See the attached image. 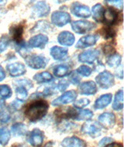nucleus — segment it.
<instances>
[{
    "instance_id": "36",
    "label": "nucleus",
    "mask_w": 124,
    "mask_h": 147,
    "mask_svg": "<svg viewBox=\"0 0 124 147\" xmlns=\"http://www.w3.org/2000/svg\"><path fill=\"white\" fill-rule=\"evenodd\" d=\"M90 103V101L87 98H81L79 100H77L74 103V106L77 109H83L87 105H89Z\"/></svg>"
},
{
    "instance_id": "30",
    "label": "nucleus",
    "mask_w": 124,
    "mask_h": 147,
    "mask_svg": "<svg viewBox=\"0 0 124 147\" xmlns=\"http://www.w3.org/2000/svg\"><path fill=\"white\" fill-rule=\"evenodd\" d=\"M92 117H93V112L89 109H84V110H81L78 113L75 119L78 121H88L91 119Z\"/></svg>"
},
{
    "instance_id": "32",
    "label": "nucleus",
    "mask_w": 124,
    "mask_h": 147,
    "mask_svg": "<svg viewBox=\"0 0 124 147\" xmlns=\"http://www.w3.org/2000/svg\"><path fill=\"white\" fill-rule=\"evenodd\" d=\"M122 61V57L119 54H112L111 57L108 59L107 61V64L109 65L110 67H117L120 64Z\"/></svg>"
},
{
    "instance_id": "24",
    "label": "nucleus",
    "mask_w": 124,
    "mask_h": 147,
    "mask_svg": "<svg viewBox=\"0 0 124 147\" xmlns=\"http://www.w3.org/2000/svg\"><path fill=\"white\" fill-rule=\"evenodd\" d=\"M33 80L38 83V84H42V83H47L53 80V76L51 75L49 72H42L35 74L33 76Z\"/></svg>"
},
{
    "instance_id": "27",
    "label": "nucleus",
    "mask_w": 124,
    "mask_h": 147,
    "mask_svg": "<svg viewBox=\"0 0 124 147\" xmlns=\"http://www.w3.org/2000/svg\"><path fill=\"white\" fill-rule=\"evenodd\" d=\"M70 73V68L66 65H58L54 69V74L58 78H64L68 75Z\"/></svg>"
},
{
    "instance_id": "4",
    "label": "nucleus",
    "mask_w": 124,
    "mask_h": 147,
    "mask_svg": "<svg viewBox=\"0 0 124 147\" xmlns=\"http://www.w3.org/2000/svg\"><path fill=\"white\" fill-rule=\"evenodd\" d=\"M96 27L95 23L86 20L75 21L71 23V28L75 33L79 34H84L89 31L92 30Z\"/></svg>"
},
{
    "instance_id": "33",
    "label": "nucleus",
    "mask_w": 124,
    "mask_h": 147,
    "mask_svg": "<svg viewBox=\"0 0 124 147\" xmlns=\"http://www.w3.org/2000/svg\"><path fill=\"white\" fill-rule=\"evenodd\" d=\"M12 96V90L6 84L0 85V98L2 99L9 98Z\"/></svg>"
},
{
    "instance_id": "44",
    "label": "nucleus",
    "mask_w": 124,
    "mask_h": 147,
    "mask_svg": "<svg viewBox=\"0 0 124 147\" xmlns=\"http://www.w3.org/2000/svg\"><path fill=\"white\" fill-rule=\"evenodd\" d=\"M68 87V82L65 80H62L58 84V88L60 91H64Z\"/></svg>"
},
{
    "instance_id": "38",
    "label": "nucleus",
    "mask_w": 124,
    "mask_h": 147,
    "mask_svg": "<svg viewBox=\"0 0 124 147\" xmlns=\"http://www.w3.org/2000/svg\"><path fill=\"white\" fill-rule=\"evenodd\" d=\"M9 39L7 36H3L0 40V53H3V51H5L8 46L9 44Z\"/></svg>"
},
{
    "instance_id": "31",
    "label": "nucleus",
    "mask_w": 124,
    "mask_h": 147,
    "mask_svg": "<svg viewBox=\"0 0 124 147\" xmlns=\"http://www.w3.org/2000/svg\"><path fill=\"white\" fill-rule=\"evenodd\" d=\"M23 33V27L22 26H17L14 28H13V30H11V34L13 36V38L14 41L16 43H20L22 40V36Z\"/></svg>"
},
{
    "instance_id": "26",
    "label": "nucleus",
    "mask_w": 124,
    "mask_h": 147,
    "mask_svg": "<svg viewBox=\"0 0 124 147\" xmlns=\"http://www.w3.org/2000/svg\"><path fill=\"white\" fill-rule=\"evenodd\" d=\"M16 92L17 95L18 101L23 102L25 101L28 95V89L26 87L20 85V84H16Z\"/></svg>"
},
{
    "instance_id": "6",
    "label": "nucleus",
    "mask_w": 124,
    "mask_h": 147,
    "mask_svg": "<svg viewBox=\"0 0 124 147\" xmlns=\"http://www.w3.org/2000/svg\"><path fill=\"white\" fill-rule=\"evenodd\" d=\"M51 22L54 25L62 27L71 22V16L66 12L56 11L51 16Z\"/></svg>"
},
{
    "instance_id": "34",
    "label": "nucleus",
    "mask_w": 124,
    "mask_h": 147,
    "mask_svg": "<svg viewBox=\"0 0 124 147\" xmlns=\"http://www.w3.org/2000/svg\"><path fill=\"white\" fill-rule=\"evenodd\" d=\"M10 119V114L8 110L5 109V107L0 109V122H7Z\"/></svg>"
},
{
    "instance_id": "18",
    "label": "nucleus",
    "mask_w": 124,
    "mask_h": 147,
    "mask_svg": "<svg viewBox=\"0 0 124 147\" xmlns=\"http://www.w3.org/2000/svg\"><path fill=\"white\" fill-rule=\"evenodd\" d=\"M43 141V132L39 129H34L31 132L30 136V143L33 146H41Z\"/></svg>"
},
{
    "instance_id": "43",
    "label": "nucleus",
    "mask_w": 124,
    "mask_h": 147,
    "mask_svg": "<svg viewBox=\"0 0 124 147\" xmlns=\"http://www.w3.org/2000/svg\"><path fill=\"white\" fill-rule=\"evenodd\" d=\"M104 53L106 55H112L113 53H115V49L110 45H106L103 48Z\"/></svg>"
},
{
    "instance_id": "28",
    "label": "nucleus",
    "mask_w": 124,
    "mask_h": 147,
    "mask_svg": "<svg viewBox=\"0 0 124 147\" xmlns=\"http://www.w3.org/2000/svg\"><path fill=\"white\" fill-rule=\"evenodd\" d=\"M51 27L50 24L46 21H39L35 26L33 27L30 30L31 33H36V32H40V31H43V32H48L49 30H51Z\"/></svg>"
},
{
    "instance_id": "11",
    "label": "nucleus",
    "mask_w": 124,
    "mask_h": 147,
    "mask_svg": "<svg viewBox=\"0 0 124 147\" xmlns=\"http://www.w3.org/2000/svg\"><path fill=\"white\" fill-rule=\"evenodd\" d=\"M81 132L91 137H97L101 134V128L96 122H86L81 127Z\"/></svg>"
},
{
    "instance_id": "1",
    "label": "nucleus",
    "mask_w": 124,
    "mask_h": 147,
    "mask_svg": "<svg viewBox=\"0 0 124 147\" xmlns=\"http://www.w3.org/2000/svg\"><path fill=\"white\" fill-rule=\"evenodd\" d=\"M49 105L47 102L43 100H39L30 104L26 109L25 115L31 122H37L44 117L48 111Z\"/></svg>"
},
{
    "instance_id": "20",
    "label": "nucleus",
    "mask_w": 124,
    "mask_h": 147,
    "mask_svg": "<svg viewBox=\"0 0 124 147\" xmlns=\"http://www.w3.org/2000/svg\"><path fill=\"white\" fill-rule=\"evenodd\" d=\"M118 17V13L114 10L113 9L108 8L106 10H104L103 14V22L106 25H112L116 23Z\"/></svg>"
},
{
    "instance_id": "14",
    "label": "nucleus",
    "mask_w": 124,
    "mask_h": 147,
    "mask_svg": "<svg viewBox=\"0 0 124 147\" xmlns=\"http://www.w3.org/2000/svg\"><path fill=\"white\" fill-rule=\"evenodd\" d=\"M7 71L12 77L22 76L26 71L25 65L21 63H13L9 64L7 66Z\"/></svg>"
},
{
    "instance_id": "17",
    "label": "nucleus",
    "mask_w": 124,
    "mask_h": 147,
    "mask_svg": "<svg viewBox=\"0 0 124 147\" xmlns=\"http://www.w3.org/2000/svg\"><path fill=\"white\" fill-rule=\"evenodd\" d=\"M62 147H86V143L76 136L65 138L61 142Z\"/></svg>"
},
{
    "instance_id": "37",
    "label": "nucleus",
    "mask_w": 124,
    "mask_h": 147,
    "mask_svg": "<svg viewBox=\"0 0 124 147\" xmlns=\"http://www.w3.org/2000/svg\"><path fill=\"white\" fill-rule=\"evenodd\" d=\"M105 3H106L109 5H112L119 9H122L123 5V0H105Z\"/></svg>"
},
{
    "instance_id": "22",
    "label": "nucleus",
    "mask_w": 124,
    "mask_h": 147,
    "mask_svg": "<svg viewBox=\"0 0 124 147\" xmlns=\"http://www.w3.org/2000/svg\"><path fill=\"white\" fill-rule=\"evenodd\" d=\"M11 132L14 136H23L27 132V126L23 123H16L11 126Z\"/></svg>"
},
{
    "instance_id": "47",
    "label": "nucleus",
    "mask_w": 124,
    "mask_h": 147,
    "mask_svg": "<svg viewBox=\"0 0 124 147\" xmlns=\"http://www.w3.org/2000/svg\"><path fill=\"white\" fill-rule=\"evenodd\" d=\"M8 0H0V6H3L5 4V3H7Z\"/></svg>"
},
{
    "instance_id": "41",
    "label": "nucleus",
    "mask_w": 124,
    "mask_h": 147,
    "mask_svg": "<svg viewBox=\"0 0 124 147\" xmlns=\"http://www.w3.org/2000/svg\"><path fill=\"white\" fill-rule=\"evenodd\" d=\"M102 30H103L102 33H103L104 37H105L106 39L112 38V37H114L115 34H116V33H115V31L111 28L103 29Z\"/></svg>"
},
{
    "instance_id": "7",
    "label": "nucleus",
    "mask_w": 124,
    "mask_h": 147,
    "mask_svg": "<svg viewBox=\"0 0 124 147\" xmlns=\"http://www.w3.org/2000/svg\"><path fill=\"white\" fill-rule=\"evenodd\" d=\"M77 98V93L75 91H67L64 94H63L61 96L58 97L52 102V105L54 106H58V105H62L69 104L71 102H74Z\"/></svg>"
},
{
    "instance_id": "10",
    "label": "nucleus",
    "mask_w": 124,
    "mask_h": 147,
    "mask_svg": "<svg viewBox=\"0 0 124 147\" xmlns=\"http://www.w3.org/2000/svg\"><path fill=\"white\" fill-rule=\"evenodd\" d=\"M99 39V36L95 35V34L85 36H83L81 39H79L78 43H76L75 47L79 49L86 48V47L95 45Z\"/></svg>"
},
{
    "instance_id": "48",
    "label": "nucleus",
    "mask_w": 124,
    "mask_h": 147,
    "mask_svg": "<svg viewBox=\"0 0 124 147\" xmlns=\"http://www.w3.org/2000/svg\"><path fill=\"white\" fill-rule=\"evenodd\" d=\"M56 3H65L66 1H68V0H54Z\"/></svg>"
},
{
    "instance_id": "3",
    "label": "nucleus",
    "mask_w": 124,
    "mask_h": 147,
    "mask_svg": "<svg viewBox=\"0 0 124 147\" xmlns=\"http://www.w3.org/2000/svg\"><path fill=\"white\" fill-rule=\"evenodd\" d=\"M96 81L100 88L108 89L112 87L114 84V77L109 71H104L97 75Z\"/></svg>"
},
{
    "instance_id": "15",
    "label": "nucleus",
    "mask_w": 124,
    "mask_h": 147,
    "mask_svg": "<svg viewBox=\"0 0 124 147\" xmlns=\"http://www.w3.org/2000/svg\"><path fill=\"white\" fill-rule=\"evenodd\" d=\"M80 93L84 95H92L97 92V86L94 81H86L80 84Z\"/></svg>"
},
{
    "instance_id": "23",
    "label": "nucleus",
    "mask_w": 124,
    "mask_h": 147,
    "mask_svg": "<svg viewBox=\"0 0 124 147\" xmlns=\"http://www.w3.org/2000/svg\"><path fill=\"white\" fill-rule=\"evenodd\" d=\"M92 11V17L95 20L100 23L103 21V14H104V8L101 4H96L91 9Z\"/></svg>"
},
{
    "instance_id": "29",
    "label": "nucleus",
    "mask_w": 124,
    "mask_h": 147,
    "mask_svg": "<svg viewBox=\"0 0 124 147\" xmlns=\"http://www.w3.org/2000/svg\"><path fill=\"white\" fill-rule=\"evenodd\" d=\"M11 134L9 130L7 128H1L0 129V144L2 146L7 145L9 140H10Z\"/></svg>"
},
{
    "instance_id": "46",
    "label": "nucleus",
    "mask_w": 124,
    "mask_h": 147,
    "mask_svg": "<svg viewBox=\"0 0 124 147\" xmlns=\"http://www.w3.org/2000/svg\"><path fill=\"white\" fill-rule=\"evenodd\" d=\"M104 147H123V145L120 143H117V142H111Z\"/></svg>"
},
{
    "instance_id": "2",
    "label": "nucleus",
    "mask_w": 124,
    "mask_h": 147,
    "mask_svg": "<svg viewBox=\"0 0 124 147\" xmlns=\"http://www.w3.org/2000/svg\"><path fill=\"white\" fill-rule=\"evenodd\" d=\"M51 7L46 1H40L33 5L31 17L33 19L47 16L50 13Z\"/></svg>"
},
{
    "instance_id": "42",
    "label": "nucleus",
    "mask_w": 124,
    "mask_h": 147,
    "mask_svg": "<svg viewBox=\"0 0 124 147\" xmlns=\"http://www.w3.org/2000/svg\"><path fill=\"white\" fill-rule=\"evenodd\" d=\"M113 142V140H112V138H110V137H105V138H103V139L99 142V146L100 147H104L106 146V145L109 144V143H111V142Z\"/></svg>"
},
{
    "instance_id": "25",
    "label": "nucleus",
    "mask_w": 124,
    "mask_h": 147,
    "mask_svg": "<svg viewBox=\"0 0 124 147\" xmlns=\"http://www.w3.org/2000/svg\"><path fill=\"white\" fill-rule=\"evenodd\" d=\"M123 108V90H119L117 91L115 99H114V102L112 104V109L116 111H119L122 110Z\"/></svg>"
},
{
    "instance_id": "16",
    "label": "nucleus",
    "mask_w": 124,
    "mask_h": 147,
    "mask_svg": "<svg viewBox=\"0 0 124 147\" xmlns=\"http://www.w3.org/2000/svg\"><path fill=\"white\" fill-rule=\"evenodd\" d=\"M58 40L59 43L61 45L66 46V47H71L75 43V38L73 33L68 31H63L58 35Z\"/></svg>"
},
{
    "instance_id": "12",
    "label": "nucleus",
    "mask_w": 124,
    "mask_h": 147,
    "mask_svg": "<svg viewBox=\"0 0 124 147\" xmlns=\"http://www.w3.org/2000/svg\"><path fill=\"white\" fill-rule=\"evenodd\" d=\"M48 42V37L42 34L34 36L29 40V46L32 48L43 49Z\"/></svg>"
},
{
    "instance_id": "45",
    "label": "nucleus",
    "mask_w": 124,
    "mask_h": 147,
    "mask_svg": "<svg viewBox=\"0 0 124 147\" xmlns=\"http://www.w3.org/2000/svg\"><path fill=\"white\" fill-rule=\"evenodd\" d=\"M5 78V73L3 67L0 66V81H3Z\"/></svg>"
},
{
    "instance_id": "40",
    "label": "nucleus",
    "mask_w": 124,
    "mask_h": 147,
    "mask_svg": "<svg viewBox=\"0 0 124 147\" xmlns=\"http://www.w3.org/2000/svg\"><path fill=\"white\" fill-rule=\"evenodd\" d=\"M68 81L71 82V84H79L80 82V78L78 75L77 72H72V73L69 75Z\"/></svg>"
},
{
    "instance_id": "5",
    "label": "nucleus",
    "mask_w": 124,
    "mask_h": 147,
    "mask_svg": "<svg viewBox=\"0 0 124 147\" xmlns=\"http://www.w3.org/2000/svg\"><path fill=\"white\" fill-rule=\"evenodd\" d=\"M26 63L30 68H44L47 63V60L41 55H31L26 57Z\"/></svg>"
},
{
    "instance_id": "21",
    "label": "nucleus",
    "mask_w": 124,
    "mask_h": 147,
    "mask_svg": "<svg viewBox=\"0 0 124 147\" xmlns=\"http://www.w3.org/2000/svg\"><path fill=\"white\" fill-rule=\"evenodd\" d=\"M112 94H106L102 95L96 101L94 108L95 109H105L110 104V102H112Z\"/></svg>"
},
{
    "instance_id": "9",
    "label": "nucleus",
    "mask_w": 124,
    "mask_h": 147,
    "mask_svg": "<svg viewBox=\"0 0 124 147\" xmlns=\"http://www.w3.org/2000/svg\"><path fill=\"white\" fill-rule=\"evenodd\" d=\"M98 120L102 126L107 129L112 128L116 123V117L112 112H104L99 115Z\"/></svg>"
},
{
    "instance_id": "8",
    "label": "nucleus",
    "mask_w": 124,
    "mask_h": 147,
    "mask_svg": "<svg viewBox=\"0 0 124 147\" xmlns=\"http://www.w3.org/2000/svg\"><path fill=\"white\" fill-rule=\"evenodd\" d=\"M99 57V51L96 49L87 50L80 53L79 56V61L81 63H92L96 61Z\"/></svg>"
},
{
    "instance_id": "35",
    "label": "nucleus",
    "mask_w": 124,
    "mask_h": 147,
    "mask_svg": "<svg viewBox=\"0 0 124 147\" xmlns=\"http://www.w3.org/2000/svg\"><path fill=\"white\" fill-rule=\"evenodd\" d=\"M91 71H92V70H91L90 67H89L80 66L79 68L77 69L76 72H78L80 75H81V76L89 77L91 75Z\"/></svg>"
},
{
    "instance_id": "19",
    "label": "nucleus",
    "mask_w": 124,
    "mask_h": 147,
    "mask_svg": "<svg viewBox=\"0 0 124 147\" xmlns=\"http://www.w3.org/2000/svg\"><path fill=\"white\" fill-rule=\"evenodd\" d=\"M50 53H51V57L54 60H56V61H62V60H64L67 57L68 51L66 48L55 46V47H53L51 49Z\"/></svg>"
},
{
    "instance_id": "13",
    "label": "nucleus",
    "mask_w": 124,
    "mask_h": 147,
    "mask_svg": "<svg viewBox=\"0 0 124 147\" xmlns=\"http://www.w3.org/2000/svg\"><path fill=\"white\" fill-rule=\"evenodd\" d=\"M71 13L75 16L81 18H89L91 16V11L87 5H76L74 3L71 9Z\"/></svg>"
},
{
    "instance_id": "39",
    "label": "nucleus",
    "mask_w": 124,
    "mask_h": 147,
    "mask_svg": "<svg viewBox=\"0 0 124 147\" xmlns=\"http://www.w3.org/2000/svg\"><path fill=\"white\" fill-rule=\"evenodd\" d=\"M15 84H20V85H23V86L26 87V88L29 90L30 88H31L33 87V83L31 82L29 79H21V80H19V81H16L14 82Z\"/></svg>"
}]
</instances>
